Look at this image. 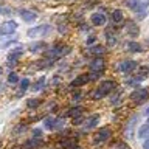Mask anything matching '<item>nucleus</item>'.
<instances>
[{"label": "nucleus", "mask_w": 149, "mask_h": 149, "mask_svg": "<svg viewBox=\"0 0 149 149\" xmlns=\"http://www.w3.org/2000/svg\"><path fill=\"white\" fill-rule=\"evenodd\" d=\"M115 88V82L113 81H102L92 93L93 100H102L104 96H107L109 93Z\"/></svg>", "instance_id": "nucleus-1"}, {"label": "nucleus", "mask_w": 149, "mask_h": 149, "mask_svg": "<svg viewBox=\"0 0 149 149\" xmlns=\"http://www.w3.org/2000/svg\"><path fill=\"white\" fill-rule=\"evenodd\" d=\"M127 5L134 9L135 13H138V17L143 19L146 16V9L149 6V0H129Z\"/></svg>", "instance_id": "nucleus-2"}, {"label": "nucleus", "mask_w": 149, "mask_h": 149, "mask_svg": "<svg viewBox=\"0 0 149 149\" xmlns=\"http://www.w3.org/2000/svg\"><path fill=\"white\" fill-rule=\"evenodd\" d=\"M130 100L134 104H143V102H146V100H149V90L144 87L137 88L130 93Z\"/></svg>", "instance_id": "nucleus-3"}, {"label": "nucleus", "mask_w": 149, "mask_h": 149, "mask_svg": "<svg viewBox=\"0 0 149 149\" xmlns=\"http://www.w3.org/2000/svg\"><path fill=\"white\" fill-rule=\"evenodd\" d=\"M67 53H70V48L67 45H62V44H54L53 47L50 48L48 51V58L50 59H58V58H62Z\"/></svg>", "instance_id": "nucleus-4"}, {"label": "nucleus", "mask_w": 149, "mask_h": 149, "mask_svg": "<svg viewBox=\"0 0 149 149\" xmlns=\"http://www.w3.org/2000/svg\"><path fill=\"white\" fill-rule=\"evenodd\" d=\"M50 31H51V26L48 23H44V25H37L34 28H30L26 34H28V37H44Z\"/></svg>", "instance_id": "nucleus-5"}, {"label": "nucleus", "mask_w": 149, "mask_h": 149, "mask_svg": "<svg viewBox=\"0 0 149 149\" xmlns=\"http://www.w3.org/2000/svg\"><path fill=\"white\" fill-rule=\"evenodd\" d=\"M22 54H23V48H22V47H16V48H13L8 53V58H6L8 59V67H14Z\"/></svg>", "instance_id": "nucleus-6"}, {"label": "nucleus", "mask_w": 149, "mask_h": 149, "mask_svg": "<svg viewBox=\"0 0 149 149\" xmlns=\"http://www.w3.org/2000/svg\"><path fill=\"white\" fill-rule=\"evenodd\" d=\"M64 126V120L62 118H54V116H48L45 118L44 121V127L48 129V130H53V129H61Z\"/></svg>", "instance_id": "nucleus-7"}, {"label": "nucleus", "mask_w": 149, "mask_h": 149, "mask_svg": "<svg viewBox=\"0 0 149 149\" xmlns=\"http://www.w3.org/2000/svg\"><path fill=\"white\" fill-rule=\"evenodd\" d=\"M110 137H112V130H110L109 127H102V129H100V130L95 134L93 141H95V143H104V141H107Z\"/></svg>", "instance_id": "nucleus-8"}, {"label": "nucleus", "mask_w": 149, "mask_h": 149, "mask_svg": "<svg viewBox=\"0 0 149 149\" xmlns=\"http://www.w3.org/2000/svg\"><path fill=\"white\" fill-rule=\"evenodd\" d=\"M17 30V23L14 20H6L0 25V34L6 36V34H13L14 31Z\"/></svg>", "instance_id": "nucleus-9"}, {"label": "nucleus", "mask_w": 149, "mask_h": 149, "mask_svg": "<svg viewBox=\"0 0 149 149\" xmlns=\"http://www.w3.org/2000/svg\"><path fill=\"white\" fill-rule=\"evenodd\" d=\"M104 67H106V64H104V59L102 58H95L90 62V70L93 73H101L104 70Z\"/></svg>", "instance_id": "nucleus-10"}, {"label": "nucleus", "mask_w": 149, "mask_h": 149, "mask_svg": "<svg viewBox=\"0 0 149 149\" xmlns=\"http://www.w3.org/2000/svg\"><path fill=\"white\" fill-rule=\"evenodd\" d=\"M40 146H42L40 138H30V140H26V141L23 143L22 149H39Z\"/></svg>", "instance_id": "nucleus-11"}, {"label": "nucleus", "mask_w": 149, "mask_h": 149, "mask_svg": "<svg viewBox=\"0 0 149 149\" xmlns=\"http://www.w3.org/2000/svg\"><path fill=\"white\" fill-rule=\"evenodd\" d=\"M135 68H137V62H135V61H123V62L120 64V70L124 73H130Z\"/></svg>", "instance_id": "nucleus-12"}, {"label": "nucleus", "mask_w": 149, "mask_h": 149, "mask_svg": "<svg viewBox=\"0 0 149 149\" xmlns=\"http://www.w3.org/2000/svg\"><path fill=\"white\" fill-rule=\"evenodd\" d=\"M98 123H100V115H98V113L90 115L87 120H84V127H86V129H92V127H95Z\"/></svg>", "instance_id": "nucleus-13"}, {"label": "nucleus", "mask_w": 149, "mask_h": 149, "mask_svg": "<svg viewBox=\"0 0 149 149\" xmlns=\"http://www.w3.org/2000/svg\"><path fill=\"white\" fill-rule=\"evenodd\" d=\"M90 22H92V25H104L106 23V16L102 13H93L92 14V17H90Z\"/></svg>", "instance_id": "nucleus-14"}, {"label": "nucleus", "mask_w": 149, "mask_h": 149, "mask_svg": "<svg viewBox=\"0 0 149 149\" xmlns=\"http://www.w3.org/2000/svg\"><path fill=\"white\" fill-rule=\"evenodd\" d=\"M88 81H90V76H88V74H79V76L74 79V81L70 84V87H79V86H82V84H87Z\"/></svg>", "instance_id": "nucleus-15"}, {"label": "nucleus", "mask_w": 149, "mask_h": 149, "mask_svg": "<svg viewBox=\"0 0 149 149\" xmlns=\"http://www.w3.org/2000/svg\"><path fill=\"white\" fill-rule=\"evenodd\" d=\"M45 48H47L45 42H33V44H30V47H28V50H30L31 53H39V51L45 50Z\"/></svg>", "instance_id": "nucleus-16"}, {"label": "nucleus", "mask_w": 149, "mask_h": 149, "mask_svg": "<svg viewBox=\"0 0 149 149\" xmlns=\"http://www.w3.org/2000/svg\"><path fill=\"white\" fill-rule=\"evenodd\" d=\"M20 17H22L25 22H33V20L37 17V14L33 13V11H30V9H22V11H20Z\"/></svg>", "instance_id": "nucleus-17"}, {"label": "nucleus", "mask_w": 149, "mask_h": 149, "mask_svg": "<svg viewBox=\"0 0 149 149\" xmlns=\"http://www.w3.org/2000/svg\"><path fill=\"white\" fill-rule=\"evenodd\" d=\"M74 143H76V138L74 140H62V141H59L56 144V149H70L72 146H74Z\"/></svg>", "instance_id": "nucleus-18"}, {"label": "nucleus", "mask_w": 149, "mask_h": 149, "mask_svg": "<svg viewBox=\"0 0 149 149\" xmlns=\"http://www.w3.org/2000/svg\"><path fill=\"white\" fill-rule=\"evenodd\" d=\"M28 88H30V79H28V78L19 81V95H23Z\"/></svg>", "instance_id": "nucleus-19"}, {"label": "nucleus", "mask_w": 149, "mask_h": 149, "mask_svg": "<svg viewBox=\"0 0 149 149\" xmlns=\"http://www.w3.org/2000/svg\"><path fill=\"white\" fill-rule=\"evenodd\" d=\"M88 53H90V54H95V56H98V58H100L101 54L106 53V50H104V47H101V45H95V47H90V48H88Z\"/></svg>", "instance_id": "nucleus-20"}, {"label": "nucleus", "mask_w": 149, "mask_h": 149, "mask_svg": "<svg viewBox=\"0 0 149 149\" xmlns=\"http://www.w3.org/2000/svg\"><path fill=\"white\" fill-rule=\"evenodd\" d=\"M84 112V109L81 106H76V107H72V109H68V112H67V115L68 116H72V118H74V116H79Z\"/></svg>", "instance_id": "nucleus-21"}, {"label": "nucleus", "mask_w": 149, "mask_h": 149, "mask_svg": "<svg viewBox=\"0 0 149 149\" xmlns=\"http://www.w3.org/2000/svg\"><path fill=\"white\" fill-rule=\"evenodd\" d=\"M138 137L140 138H149V124H143L138 130Z\"/></svg>", "instance_id": "nucleus-22"}, {"label": "nucleus", "mask_w": 149, "mask_h": 149, "mask_svg": "<svg viewBox=\"0 0 149 149\" xmlns=\"http://www.w3.org/2000/svg\"><path fill=\"white\" fill-rule=\"evenodd\" d=\"M127 48H129V51H132V53H140V51H141V45L137 44V42H129Z\"/></svg>", "instance_id": "nucleus-23"}, {"label": "nucleus", "mask_w": 149, "mask_h": 149, "mask_svg": "<svg viewBox=\"0 0 149 149\" xmlns=\"http://www.w3.org/2000/svg\"><path fill=\"white\" fill-rule=\"evenodd\" d=\"M148 73H149V68H148V67H141V68H140V76H137V78H135V82H140V81H143V79L148 76Z\"/></svg>", "instance_id": "nucleus-24"}, {"label": "nucleus", "mask_w": 149, "mask_h": 149, "mask_svg": "<svg viewBox=\"0 0 149 149\" xmlns=\"http://www.w3.org/2000/svg\"><path fill=\"white\" fill-rule=\"evenodd\" d=\"M112 20H113L115 23H120L121 20H123V13H121L120 9H115V11L112 13Z\"/></svg>", "instance_id": "nucleus-25"}, {"label": "nucleus", "mask_w": 149, "mask_h": 149, "mask_svg": "<svg viewBox=\"0 0 149 149\" xmlns=\"http://www.w3.org/2000/svg\"><path fill=\"white\" fill-rule=\"evenodd\" d=\"M126 30L130 33V36H137V34H138V26L134 25L132 22H129L127 25H126Z\"/></svg>", "instance_id": "nucleus-26"}, {"label": "nucleus", "mask_w": 149, "mask_h": 149, "mask_svg": "<svg viewBox=\"0 0 149 149\" xmlns=\"http://www.w3.org/2000/svg\"><path fill=\"white\" fill-rule=\"evenodd\" d=\"M39 104H40V100H36V98H30V100L26 101V107H28V109H36Z\"/></svg>", "instance_id": "nucleus-27"}, {"label": "nucleus", "mask_w": 149, "mask_h": 149, "mask_svg": "<svg viewBox=\"0 0 149 149\" xmlns=\"http://www.w3.org/2000/svg\"><path fill=\"white\" fill-rule=\"evenodd\" d=\"M19 82V74L16 72H11L8 74V84H17Z\"/></svg>", "instance_id": "nucleus-28"}, {"label": "nucleus", "mask_w": 149, "mask_h": 149, "mask_svg": "<svg viewBox=\"0 0 149 149\" xmlns=\"http://www.w3.org/2000/svg\"><path fill=\"white\" fill-rule=\"evenodd\" d=\"M44 84H45V78L42 76V78L39 79V81H36V84H34V86H33V90H34V92L40 90V88L44 87Z\"/></svg>", "instance_id": "nucleus-29"}, {"label": "nucleus", "mask_w": 149, "mask_h": 149, "mask_svg": "<svg viewBox=\"0 0 149 149\" xmlns=\"http://www.w3.org/2000/svg\"><path fill=\"white\" fill-rule=\"evenodd\" d=\"M115 42H116V39H115V36H109V37H107V45H109V47H112V45H115Z\"/></svg>", "instance_id": "nucleus-30"}, {"label": "nucleus", "mask_w": 149, "mask_h": 149, "mask_svg": "<svg viewBox=\"0 0 149 149\" xmlns=\"http://www.w3.org/2000/svg\"><path fill=\"white\" fill-rule=\"evenodd\" d=\"M82 121H84V118H82L81 115H79V116H74V118H73V124H79V123H82Z\"/></svg>", "instance_id": "nucleus-31"}, {"label": "nucleus", "mask_w": 149, "mask_h": 149, "mask_svg": "<svg viewBox=\"0 0 149 149\" xmlns=\"http://www.w3.org/2000/svg\"><path fill=\"white\" fill-rule=\"evenodd\" d=\"M40 135H42V132L39 129H34L33 130V138H40Z\"/></svg>", "instance_id": "nucleus-32"}, {"label": "nucleus", "mask_w": 149, "mask_h": 149, "mask_svg": "<svg viewBox=\"0 0 149 149\" xmlns=\"http://www.w3.org/2000/svg\"><path fill=\"white\" fill-rule=\"evenodd\" d=\"M73 101H81V93H74V95H73Z\"/></svg>", "instance_id": "nucleus-33"}, {"label": "nucleus", "mask_w": 149, "mask_h": 149, "mask_svg": "<svg viewBox=\"0 0 149 149\" xmlns=\"http://www.w3.org/2000/svg\"><path fill=\"white\" fill-rule=\"evenodd\" d=\"M93 42H95V37H88V39H87V44H93Z\"/></svg>", "instance_id": "nucleus-34"}, {"label": "nucleus", "mask_w": 149, "mask_h": 149, "mask_svg": "<svg viewBox=\"0 0 149 149\" xmlns=\"http://www.w3.org/2000/svg\"><path fill=\"white\" fill-rule=\"evenodd\" d=\"M70 149H82V148H81V146H72Z\"/></svg>", "instance_id": "nucleus-35"}, {"label": "nucleus", "mask_w": 149, "mask_h": 149, "mask_svg": "<svg viewBox=\"0 0 149 149\" xmlns=\"http://www.w3.org/2000/svg\"><path fill=\"white\" fill-rule=\"evenodd\" d=\"M146 113H148V115H149V107H148V110H146Z\"/></svg>", "instance_id": "nucleus-36"}, {"label": "nucleus", "mask_w": 149, "mask_h": 149, "mask_svg": "<svg viewBox=\"0 0 149 149\" xmlns=\"http://www.w3.org/2000/svg\"><path fill=\"white\" fill-rule=\"evenodd\" d=\"M0 74H2V68H0Z\"/></svg>", "instance_id": "nucleus-37"}, {"label": "nucleus", "mask_w": 149, "mask_h": 149, "mask_svg": "<svg viewBox=\"0 0 149 149\" xmlns=\"http://www.w3.org/2000/svg\"><path fill=\"white\" fill-rule=\"evenodd\" d=\"M0 13H2V8H0Z\"/></svg>", "instance_id": "nucleus-38"}, {"label": "nucleus", "mask_w": 149, "mask_h": 149, "mask_svg": "<svg viewBox=\"0 0 149 149\" xmlns=\"http://www.w3.org/2000/svg\"><path fill=\"white\" fill-rule=\"evenodd\" d=\"M121 149H126V148H121Z\"/></svg>", "instance_id": "nucleus-39"}, {"label": "nucleus", "mask_w": 149, "mask_h": 149, "mask_svg": "<svg viewBox=\"0 0 149 149\" xmlns=\"http://www.w3.org/2000/svg\"><path fill=\"white\" fill-rule=\"evenodd\" d=\"M148 124H149V121H148Z\"/></svg>", "instance_id": "nucleus-40"}]
</instances>
